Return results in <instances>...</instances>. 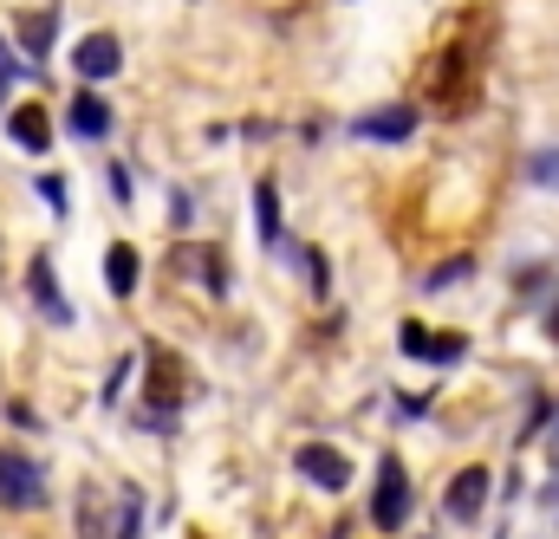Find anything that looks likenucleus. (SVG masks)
Masks as SVG:
<instances>
[{"label": "nucleus", "instance_id": "nucleus-1", "mask_svg": "<svg viewBox=\"0 0 559 539\" xmlns=\"http://www.w3.org/2000/svg\"><path fill=\"white\" fill-rule=\"evenodd\" d=\"M371 520H378L384 534H397V527L411 520V475H404L397 455L378 462V501H371Z\"/></svg>", "mask_w": 559, "mask_h": 539}, {"label": "nucleus", "instance_id": "nucleus-12", "mask_svg": "<svg viewBox=\"0 0 559 539\" xmlns=\"http://www.w3.org/2000/svg\"><path fill=\"white\" fill-rule=\"evenodd\" d=\"M105 279H111V292L124 299V292H138V254L131 248H111L105 254Z\"/></svg>", "mask_w": 559, "mask_h": 539}, {"label": "nucleus", "instance_id": "nucleus-4", "mask_svg": "<svg viewBox=\"0 0 559 539\" xmlns=\"http://www.w3.org/2000/svg\"><path fill=\"white\" fill-rule=\"evenodd\" d=\"M293 462H299V475H306L312 488H325V494H338V488L352 481V462H345L338 448H319V442H306Z\"/></svg>", "mask_w": 559, "mask_h": 539}, {"label": "nucleus", "instance_id": "nucleus-18", "mask_svg": "<svg viewBox=\"0 0 559 539\" xmlns=\"http://www.w3.org/2000/svg\"><path fill=\"white\" fill-rule=\"evenodd\" d=\"M0 65H7V46H0Z\"/></svg>", "mask_w": 559, "mask_h": 539}, {"label": "nucleus", "instance_id": "nucleus-11", "mask_svg": "<svg viewBox=\"0 0 559 539\" xmlns=\"http://www.w3.org/2000/svg\"><path fill=\"white\" fill-rule=\"evenodd\" d=\"M254 215H261V241H267V248L280 254L286 228H280V189H274V182H261V189H254Z\"/></svg>", "mask_w": 559, "mask_h": 539}, {"label": "nucleus", "instance_id": "nucleus-17", "mask_svg": "<svg viewBox=\"0 0 559 539\" xmlns=\"http://www.w3.org/2000/svg\"><path fill=\"white\" fill-rule=\"evenodd\" d=\"M0 98H7V79H0Z\"/></svg>", "mask_w": 559, "mask_h": 539}, {"label": "nucleus", "instance_id": "nucleus-8", "mask_svg": "<svg viewBox=\"0 0 559 539\" xmlns=\"http://www.w3.org/2000/svg\"><path fill=\"white\" fill-rule=\"evenodd\" d=\"M404 351H411L417 364H455V358H462V338H449V332H423V325H404Z\"/></svg>", "mask_w": 559, "mask_h": 539}, {"label": "nucleus", "instance_id": "nucleus-5", "mask_svg": "<svg viewBox=\"0 0 559 539\" xmlns=\"http://www.w3.org/2000/svg\"><path fill=\"white\" fill-rule=\"evenodd\" d=\"M488 488H495V475H488V468H462V475L449 481V494H442L449 520H475V514H481V501H488Z\"/></svg>", "mask_w": 559, "mask_h": 539}, {"label": "nucleus", "instance_id": "nucleus-10", "mask_svg": "<svg viewBox=\"0 0 559 539\" xmlns=\"http://www.w3.org/2000/svg\"><path fill=\"white\" fill-rule=\"evenodd\" d=\"M72 131L79 136H105L111 131V105H105L98 92H79V98H72Z\"/></svg>", "mask_w": 559, "mask_h": 539}, {"label": "nucleus", "instance_id": "nucleus-7", "mask_svg": "<svg viewBox=\"0 0 559 539\" xmlns=\"http://www.w3.org/2000/svg\"><path fill=\"white\" fill-rule=\"evenodd\" d=\"M411 131H417V111L411 105H391V111H371V118L352 124V136H365V143H404Z\"/></svg>", "mask_w": 559, "mask_h": 539}, {"label": "nucleus", "instance_id": "nucleus-9", "mask_svg": "<svg viewBox=\"0 0 559 539\" xmlns=\"http://www.w3.org/2000/svg\"><path fill=\"white\" fill-rule=\"evenodd\" d=\"M7 136H13L26 156H46V143H52V124H46V111H39V105H20V111L7 118Z\"/></svg>", "mask_w": 559, "mask_h": 539}, {"label": "nucleus", "instance_id": "nucleus-16", "mask_svg": "<svg viewBox=\"0 0 559 539\" xmlns=\"http://www.w3.org/2000/svg\"><path fill=\"white\" fill-rule=\"evenodd\" d=\"M462 273H468V261H449V267H436V273H429V292H436V286H455Z\"/></svg>", "mask_w": 559, "mask_h": 539}, {"label": "nucleus", "instance_id": "nucleus-6", "mask_svg": "<svg viewBox=\"0 0 559 539\" xmlns=\"http://www.w3.org/2000/svg\"><path fill=\"white\" fill-rule=\"evenodd\" d=\"M72 65H79V79H111L118 65H124V46L111 39V33H92V39H79V52H72Z\"/></svg>", "mask_w": 559, "mask_h": 539}, {"label": "nucleus", "instance_id": "nucleus-15", "mask_svg": "<svg viewBox=\"0 0 559 539\" xmlns=\"http://www.w3.org/2000/svg\"><path fill=\"white\" fill-rule=\"evenodd\" d=\"M527 169H534V182H547V189H559V149H540V156H534Z\"/></svg>", "mask_w": 559, "mask_h": 539}, {"label": "nucleus", "instance_id": "nucleus-14", "mask_svg": "<svg viewBox=\"0 0 559 539\" xmlns=\"http://www.w3.org/2000/svg\"><path fill=\"white\" fill-rule=\"evenodd\" d=\"M33 189H39V202H46L52 215H66V182H59V176H39Z\"/></svg>", "mask_w": 559, "mask_h": 539}, {"label": "nucleus", "instance_id": "nucleus-3", "mask_svg": "<svg viewBox=\"0 0 559 539\" xmlns=\"http://www.w3.org/2000/svg\"><path fill=\"white\" fill-rule=\"evenodd\" d=\"M26 292H33V306H39L46 325H72V306H66V292H59V279H52V261H46V254L26 261Z\"/></svg>", "mask_w": 559, "mask_h": 539}, {"label": "nucleus", "instance_id": "nucleus-13", "mask_svg": "<svg viewBox=\"0 0 559 539\" xmlns=\"http://www.w3.org/2000/svg\"><path fill=\"white\" fill-rule=\"evenodd\" d=\"M26 52H33V59L52 52V13H33V20H26Z\"/></svg>", "mask_w": 559, "mask_h": 539}, {"label": "nucleus", "instance_id": "nucleus-2", "mask_svg": "<svg viewBox=\"0 0 559 539\" xmlns=\"http://www.w3.org/2000/svg\"><path fill=\"white\" fill-rule=\"evenodd\" d=\"M0 507H46V475H39V462H26V455H13V448H0Z\"/></svg>", "mask_w": 559, "mask_h": 539}]
</instances>
